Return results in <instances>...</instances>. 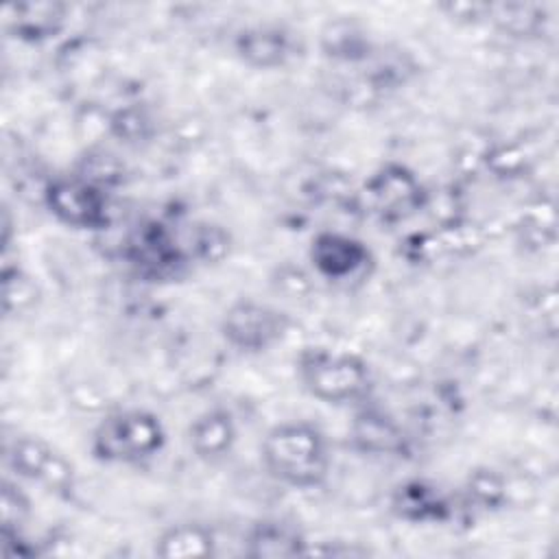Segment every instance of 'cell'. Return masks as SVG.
<instances>
[{
    "label": "cell",
    "mask_w": 559,
    "mask_h": 559,
    "mask_svg": "<svg viewBox=\"0 0 559 559\" xmlns=\"http://www.w3.org/2000/svg\"><path fill=\"white\" fill-rule=\"evenodd\" d=\"M166 445V426L148 408H118L107 413L90 437L92 459L103 465H142Z\"/></svg>",
    "instance_id": "cell-3"
},
{
    "label": "cell",
    "mask_w": 559,
    "mask_h": 559,
    "mask_svg": "<svg viewBox=\"0 0 559 559\" xmlns=\"http://www.w3.org/2000/svg\"><path fill=\"white\" fill-rule=\"evenodd\" d=\"M424 199L421 181L413 170L400 164H386L376 170L362 188L367 210L380 221H402L419 210Z\"/></svg>",
    "instance_id": "cell-9"
},
{
    "label": "cell",
    "mask_w": 559,
    "mask_h": 559,
    "mask_svg": "<svg viewBox=\"0 0 559 559\" xmlns=\"http://www.w3.org/2000/svg\"><path fill=\"white\" fill-rule=\"evenodd\" d=\"M153 552L164 559H201L216 555V535L201 522H175L153 542Z\"/></svg>",
    "instance_id": "cell-14"
},
{
    "label": "cell",
    "mask_w": 559,
    "mask_h": 559,
    "mask_svg": "<svg viewBox=\"0 0 559 559\" xmlns=\"http://www.w3.org/2000/svg\"><path fill=\"white\" fill-rule=\"evenodd\" d=\"M293 321L286 310L242 297L231 301L221 317L223 341L240 354H264L282 343Z\"/></svg>",
    "instance_id": "cell-5"
},
{
    "label": "cell",
    "mask_w": 559,
    "mask_h": 559,
    "mask_svg": "<svg viewBox=\"0 0 559 559\" xmlns=\"http://www.w3.org/2000/svg\"><path fill=\"white\" fill-rule=\"evenodd\" d=\"M4 463L22 480L46 489L59 498L76 491L74 463L39 435H15L4 443Z\"/></svg>",
    "instance_id": "cell-4"
},
{
    "label": "cell",
    "mask_w": 559,
    "mask_h": 559,
    "mask_svg": "<svg viewBox=\"0 0 559 559\" xmlns=\"http://www.w3.org/2000/svg\"><path fill=\"white\" fill-rule=\"evenodd\" d=\"M308 260L319 277L332 284L367 280L373 269V253L365 240L343 231H319L310 240Z\"/></svg>",
    "instance_id": "cell-7"
},
{
    "label": "cell",
    "mask_w": 559,
    "mask_h": 559,
    "mask_svg": "<svg viewBox=\"0 0 559 559\" xmlns=\"http://www.w3.org/2000/svg\"><path fill=\"white\" fill-rule=\"evenodd\" d=\"M260 461L275 483L301 491L323 485L332 467L325 432L306 419L271 426L260 441Z\"/></svg>",
    "instance_id": "cell-1"
},
{
    "label": "cell",
    "mask_w": 559,
    "mask_h": 559,
    "mask_svg": "<svg viewBox=\"0 0 559 559\" xmlns=\"http://www.w3.org/2000/svg\"><path fill=\"white\" fill-rule=\"evenodd\" d=\"M299 386L321 404L349 406L365 402L373 378L369 362L356 352L330 345H308L295 358Z\"/></svg>",
    "instance_id": "cell-2"
},
{
    "label": "cell",
    "mask_w": 559,
    "mask_h": 559,
    "mask_svg": "<svg viewBox=\"0 0 559 559\" xmlns=\"http://www.w3.org/2000/svg\"><path fill=\"white\" fill-rule=\"evenodd\" d=\"M391 511L395 518L411 524H443L452 518V502L439 485L411 478L395 485L391 493Z\"/></svg>",
    "instance_id": "cell-10"
},
{
    "label": "cell",
    "mask_w": 559,
    "mask_h": 559,
    "mask_svg": "<svg viewBox=\"0 0 559 559\" xmlns=\"http://www.w3.org/2000/svg\"><path fill=\"white\" fill-rule=\"evenodd\" d=\"M68 7L61 2H24L4 9L7 28L24 41H44L55 37L66 24Z\"/></svg>",
    "instance_id": "cell-12"
},
{
    "label": "cell",
    "mask_w": 559,
    "mask_h": 559,
    "mask_svg": "<svg viewBox=\"0 0 559 559\" xmlns=\"http://www.w3.org/2000/svg\"><path fill=\"white\" fill-rule=\"evenodd\" d=\"M467 491L469 498L480 507V509H500L507 500V485L504 478L496 469H476L469 474L467 480Z\"/></svg>",
    "instance_id": "cell-17"
},
{
    "label": "cell",
    "mask_w": 559,
    "mask_h": 559,
    "mask_svg": "<svg viewBox=\"0 0 559 559\" xmlns=\"http://www.w3.org/2000/svg\"><path fill=\"white\" fill-rule=\"evenodd\" d=\"M133 260L151 275H166L175 273L186 255L164 225H151L133 240Z\"/></svg>",
    "instance_id": "cell-15"
},
{
    "label": "cell",
    "mask_w": 559,
    "mask_h": 559,
    "mask_svg": "<svg viewBox=\"0 0 559 559\" xmlns=\"http://www.w3.org/2000/svg\"><path fill=\"white\" fill-rule=\"evenodd\" d=\"M249 557H297L308 555V539L297 524L282 518L255 522L245 537Z\"/></svg>",
    "instance_id": "cell-13"
},
{
    "label": "cell",
    "mask_w": 559,
    "mask_h": 559,
    "mask_svg": "<svg viewBox=\"0 0 559 559\" xmlns=\"http://www.w3.org/2000/svg\"><path fill=\"white\" fill-rule=\"evenodd\" d=\"M304 39L286 24H249L236 31L231 50L253 70H282L304 55Z\"/></svg>",
    "instance_id": "cell-8"
},
{
    "label": "cell",
    "mask_w": 559,
    "mask_h": 559,
    "mask_svg": "<svg viewBox=\"0 0 559 559\" xmlns=\"http://www.w3.org/2000/svg\"><path fill=\"white\" fill-rule=\"evenodd\" d=\"M238 441V426L227 408L214 406L197 415L188 426V448L190 452L207 463L216 465L225 461Z\"/></svg>",
    "instance_id": "cell-11"
},
{
    "label": "cell",
    "mask_w": 559,
    "mask_h": 559,
    "mask_svg": "<svg viewBox=\"0 0 559 559\" xmlns=\"http://www.w3.org/2000/svg\"><path fill=\"white\" fill-rule=\"evenodd\" d=\"M44 205L61 225L72 229L96 231L111 221L109 199L105 190L81 175L55 177L44 188Z\"/></svg>",
    "instance_id": "cell-6"
},
{
    "label": "cell",
    "mask_w": 559,
    "mask_h": 559,
    "mask_svg": "<svg viewBox=\"0 0 559 559\" xmlns=\"http://www.w3.org/2000/svg\"><path fill=\"white\" fill-rule=\"evenodd\" d=\"M0 509H2V533H20L22 524L31 513V507L22 487L9 478L2 480Z\"/></svg>",
    "instance_id": "cell-18"
},
{
    "label": "cell",
    "mask_w": 559,
    "mask_h": 559,
    "mask_svg": "<svg viewBox=\"0 0 559 559\" xmlns=\"http://www.w3.org/2000/svg\"><path fill=\"white\" fill-rule=\"evenodd\" d=\"M321 48L328 57L356 61L369 55L371 41L360 26L349 20L330 22L321 33Z\"/></svg>",
    "instance_id": "cell-16"
}]
</instances>
